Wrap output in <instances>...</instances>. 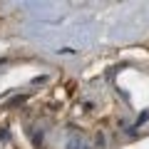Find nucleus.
I'll use <instances>...</instances> for the list:
<instances>
[{"label": "nucleus", "instance_id": "nucleus-1", "mask_svg": "<svg viewBox=\"0 0 149 149\" xmlns=\"http://www.w3.org/2000/svg\"><path fill=\"white\" fill-rule=\"evenodd\" d=\"M147 119H149V112H142V114H139V119H137V124H134V127H139V124H142V122H147Z\"/></svg>", "mask_w": 149, "mask_h": 149}]
</instances>
